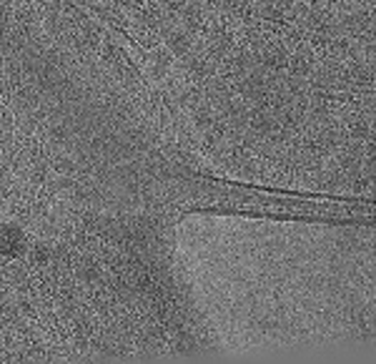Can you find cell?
I'll return each mask as SVG.
<instances>
[{"instance_id": "cell-1", "label": "cell", "mask_w": 376, "mask_h": 364, "mask_svg": "<svg viewBox=\"0 0 376 364\" xmlns=\"http://www.w3.org/2000/svg\"><path fill=\"white\" fill-rule=\"evenodd\" d=\"M23 249H25V239L18 226H3L0 229V256L15 259V256L23 254Z\"/></svg>"}]
</instances>
